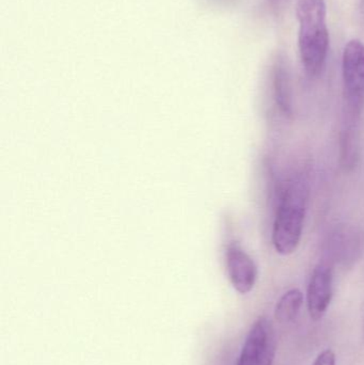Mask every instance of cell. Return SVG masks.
Here are the masks:
<instances>
[{"instance_id":"cell-6","label":"cell","mask_w":364,"mask_h":365,"mask_svg":"<svg viewBox=\"0 0 364 365\" xmlns=\"http://www.w3.org/2000/svg\"><path fill=\"white\" fill-rule=\"evenodd\" d=\"M227 270L235 291L241 295L254 289L258 279V268L254 259L236 242H231L227 248Z\"/></svg>"},{"instance_id":"cell-3","label":"cell","mask_w":364,"mask_h":365,"mask_svg":"<svg viewBox=\"0 0 364 365\" xmlns=\"http://www.w3.org/2000/svg\"><path fill=\"white\" fill-rule=\"evenodd\" d=\"M343 113L363 117L364 110V44L352 40L342 56Z\"/></svg>"},{"instance_id":"cell-9","label":"cell","mask_w":364,"mask_h":365,"mask_svg":"<svg viewBox=\"0 0 364 365\" xmlns=\"http://www.w3.org/2000/svg\"><path fill=\"white\" fill-rule=\"evenodd\" d=\"M303 295L301 289H292L284 293L278 300L275 308V319L278 323H292L301 312Z\"/></svg>"},{"instance_id":"cell-10","label":"cell","mask_w":364,"mask_h":365,"mask_svg":"<svg viewBox=\"0 0 364 365\" xmlns=\"http://www.w3.org/2000/svg\"><path fill=\"white\" fill-rule=\"evenodd\" d=\"M312 365H337V357L333 349H325L316 357Z\"/></svg>"},{"instance_id":"cell-5","label":"cell","mask_w":364,"mask_h":365,"mask_svg":"<svg viewBox=\"0 0 364 365\" xmlns=\"http://www.w3.org/2000/svg\"><path fill=\"white\" fill-rule=\"evenodd\" d=\"M333 296V272L329 263H318L312 272L307 289V307L310 317L321 321L326 314Z\"/></svg>"},{"instance_id":"cell-8","label":"cell","mask_w":364,"mask_h":365,"mask_svg":"<svg viewBox=\"0 0 364 365\" xmlns=\"http://www.w3.org/2000/svg\"><path fill=\"white\" fill-rule=\"evenodd\" d=\"M274 96L276 104L286 117L293 115L292 88L288 66L284 60H278L273 71Z\"/></svg>"},{"instance_id":"cell-2","label":"cell","mask_w":364,"mask_h":365,"mask_svg":"<svg viewBox=\"0 0 364 365\" xmlns=\"http://www.w3.org/2000/svg\"><path fill=\"white\" fill-rule=\"evenodd\" d=\"M309 197V185L303 179L292 180L282 190L271 235L275 250L279 255L286 257L298 248Z\"/></svg>"},{"instance_id":"cell-4","label":"cell","mask_w":364,"mask_h":365,"mask_svg":"<svg viewBox=\"0 0 364 365\" xmlns=\"http://www.w3.org/2000/svg\"><path fill=\"white\" fill-rule=\"evenodd\" d=\"M277 339L273 324L266 317L254 322L235 365H273Z\"/></svg>"},{"instance_id":"cell-1","label":"cell","mask_w":364,"mask_h":365,"mask_svg":"<svg viewBox=\"0 0 364 365\" xmlns=\"http://www.w3.org/2000/svg\"><path fill=\"white\" fill-rule=\"evenodd\" d=\"M298 49L308 76L322 73L329 51L327 6L325 0H296Z\"/></svg>"},{"instance_id":"cell-11","label":"cell","mask_w":364,"mask_h":365,"mask_svg":"<svg viewBox=\"0 0 364 365\" xmlns=\"http://www.w3.org/2000/svg\"><path fill=\"white\" fill-rule=\"evenodd\" d=\"M361 10H363V14H364V0H361Z\"/></svg>"},{"instance_id":"cell-7","label":"cell","mask_w":364,"mask_h":365,"mask_svg":"<svg viewBox=\"0 0 364 365\" xmlns=\"http://www.w3.org/2000/svg\"><path fill=\"white\" fill-rule=\"evenodd\" d=\"M361 118L343 113V123L340 133V160L342 168L350 171L356 167L360 152Z\"/></svg>"}]
</instances>
